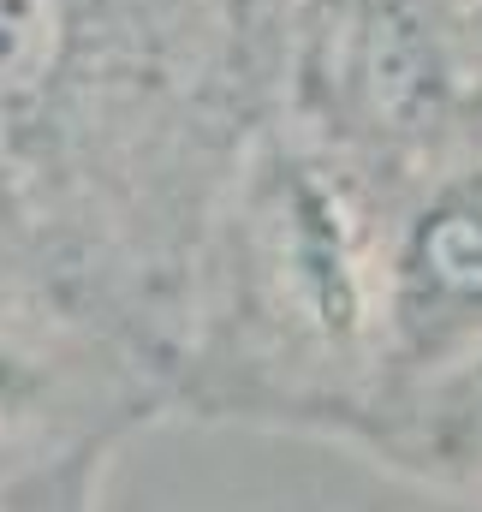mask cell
Returning a JSON list of instances; mask_svg holds the SVG:
<instances>
[{
  "label": "cell",
  "instance_id": "cell-1",
  "mask_svg": "<svg viewBox=\"0 0 482 512\" xmlns=\"http://www.w3.org/2000/svg\"><path fill=\"white\" fill-rule=\"evenodd\" d=\"M304 90L352 137L411 143L435 131L459 96L435 0H310Z\"/></svg>",
  "mask_w": 482,
  "mask_h": 512
},
{
  "label": "cell",
  "instance_id": "cell-4",
  "mask_svg": "<svg viewBox=\"0 0 482 512\" xmlns=\"http://www.w3.org/2000/svg\"><path fill=\"white\" fill-rule=\"evenodd\" d=\"M239 6H244V12H256V6H262V0H239Z\"/></svg>",
  "mask_w": 482,
  "mask_h": 512
},
{
  "label": "cell",
  "instance_id": "cell-2",
  "mask_svg": "<svg viewBox=\"0 0 482 512\" xmlns=\"http://www.w3.org/2000/svg\"><path fill=\"white\" fill-rule=\"evenodd\" d=\"M381 310L399 370H453L482 346V167L435 179L387 262Z\"/></svg>",
  "mask_w": 482,
  "mask_h": 512
},
{
  "label": "cell",
  "instance_id": "cell-3",
  "mask_svg": "<svg viewBox=\"0 0 482 512\" xmlns=\"http://www.w3.org/2000/svg\"><path fill=\"white\" fill-rule=\"evenodd\" d=\"M459 399H465V411H471V423H477V459H482V346H477V358H465Z\"/></svg>",
  "mask_w": 482,
  "mask_h": 512
}]
</instances>
